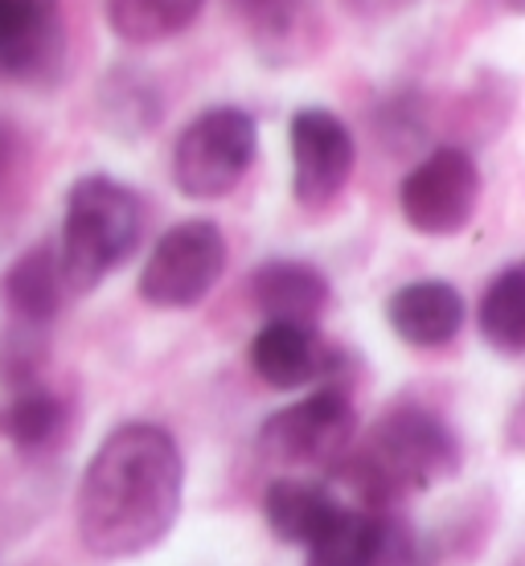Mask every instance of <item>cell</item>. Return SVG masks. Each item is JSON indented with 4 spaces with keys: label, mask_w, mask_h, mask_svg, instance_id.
Returning <instances> with one entry per match:
<instances>
[{
    "label": "cell",
    "mask_w": 525,
    "mask_h": 566,
    "mask_svg": "<svg viewBox=\"0 0 525 566\" xmlns=\"http://www.w3.org/2000/svg\"><path fill=\"white\" fill-rule=\"evenodd\" d=\"M185 460L157 423H124L99 443L78 484V538L95 558H136L169 538Z\"/></svg>",
    "instance_id": "cell-1"
},
{
    "label": "cell",
    "mask_w": 525,
    "mask_h": 566,
    "mask_svg": "<svg viewBox=\"0 0 525 566\" xmlns=\"http://www.w3.org/2000/svg\"><path fill=\"white\" fill-rule=\"evenodd\" d=\"M342 464H349L345 476L366 496L361 505L382 510L398 496L423 493L431 484L448 481L460 468V443L448 431V423H440L431 411L398 407L374 423L366 448L354 460L345 455Z\"/></svg>",
    "instance_id": "cell-2"
},
{
    "label": "cell",
    "mask_w": 525,
    "mask_h": 566,
    "mask_svg": "<svg viewBox=\"0 0 525 566\" xmlns=\"http://www.w3.org/2000/svg\"><path fill=\"white\" fill-rule=\"evenodd\" d=\"M140 230L144 210L128 185L103 177V172L78 177L66 193L62 239L54 247L62 287L74 296L99 287L115 268H124L132 259Z\"/></svg>",
    "instance_id": "cell-3"
},
{
    "label": "cell",
    "mask_w": 525,
    "mask_h": 566,
    "mask_svg": "<svg viewBox=\"0 0 525 566\" xmlns=\"http://www.w3.org/2000/svg\"><path fill=\"white\" fill-rule=\"evenodd\" d=\"M255 119L239 107H210L201 112L172 148V181L185 198L213 201L246 177L255 160Z\"/></svg>",
    "instance_id": "cell-4"
},
{
    "label": "cell",
    "mask_w": 525,
    "mask_h": 566,
    "mask_svg": "<svg viewBox=\"0 0 525 566\" xmlns=\"http://www.w3.org/2000/svg\"><path fill=\"white\" fill-rule=\"evenodd\" d=\"M357 415L345 390L325 386L263 423V452L287 468H333L354 448Z\"/></svg>",
    "instance_id": "cell-5"
},
{
    "label": "cell",
    "mask_w": 525,
    "mask_h": 566,
    "mask_svg": "<svg viewBox=\"0 0 525 566\" xmlns=\"http://www.w3.org/2000/svg\"><path fill=\"white\" fill-rule=\"evenodd\" d=\"M227 268V239L222 230L193 218L172 227L153 247V255L140 271V296L153 308H193L213 292Z\"/></svg>",
    "instance_id": "cell-6"
},
{
    "label": "cell",
    "mask_w": 525,
    "mask_h": 566,
    "mask_svg": "<svg viewBox=\"0 0 525 566\" xmlns=\"http://www.w3.org/2000/svg\"><path fill=\"white\" fill-rule=\"evenodd\" d=\"M476 201H481V172L464 148H435L402 177L398 189L402 218L431 239L469 227Z\"/></svg>",
    "instance_id": "cell-7"
},
{
    "label": "cell",
    "mask_w": 525,
    "mask_h": 566,
    "mask_svg": "<svg viewBox=\"0 0 525 566\" xmlns=\"http://www.w3.org/2000/svg\"><path fill=\"white\" fill-rule=\"evenodd\" d=\"M292 144V193L300 206H328L354 172V132L325 107H304L287 132Z\"/></svg>",
    "instance_id": "cell-8"
},
{
    "label": "cell",
    "mask_w": 525,
    "mask_h": 566,
    "mask_svg": "<svg viewBox=\"0 0 525 566\" xmlns=\"http://www.w3.org/2000/svg\"><path fill=\"white\" fill-rule=\"evenodd\" d=\"M62 54L57 0H0V78L29 83Z\"/></svg>",
    "instance_id": "cell-9"
},
{
    "label": "cell",
    "mask_w": 525,
    "mask_h": 566,
    "mask_svg": "<svg viewBox=\"0 0 525 566\" xmlns=\"http://www.w3.org/2000/svg\"><path fill=\"white\" fill-rule=\"evenodd\" d=\"M251 369L275 390H300V386L325 378L333 369V354L316 337V325H287L267 321L251 340Z\"/></svg>",
    "instance_id": "cell-10"
},
{
    "label": "cell",
    "mask_w": 525,
    "mask_h": 566,
    "mask_svg": "<svg viewBox=\"0 0 525 566\" xmlns=\"http://www.w3.org/2000/svg\"><path fill=\"white\" fill-rule=\"evenodd\" d=\"M386 321L414 349H440L464 325V300L452 283L414 280L386 300Z\"/></svg>",
    "instance_id": "cell-11"
},
{
    "label": "cell",
    "mask_w": 525,
    "mask_h": 566,
    "mask_svg": "<svg viewBox=\"0 0 525 566\" xmlns=\"http://www.w3.org/2000/svg\"><path fill=\"white\" fill-rule=\"evenodd\" d=\"M251 300L267 321H287V325H316V316L328 304V280L308 263L296 259H271L251 275Z\"/></svg>",
    "instance_id": "cell-12"
},
{
    "label": "cell",
    "mask_w": 525,
    "mask_h": 566,
    "mask_svg": "<svg viewBox=\"0 0 525 566\" xmlns=\"http://www.w3.org/2000/svg\"><path fill=\"white\" fill-rule=\"evenodd\" d=\"M390 517L366 505H342L308 542V566H382Z\"/></svg>",
    "instance_id": "cell-13"
},
{
    "label": "cell",
    "mask_w": 525,
    "mask_h": 566,
    "mask_svg": "<svg viewBox=\"0 0 525 566\" xmlns=\"http://www.w3.org/2000/svg\"><path fill=\"white\" fill-rule=\"evenodd\" d=\"M337 510H342V501L328 493L325 484L304 481V476H280L263 493V517H267L271 534L287 546H308L333 522Z\"/></svg>",
    "instance_id": "cell-14"
},
{
    "label": "cell",
    "mask_w": 525,
    "mask_h": 566,
    "mask_svg": "<svg viewBox=\"0 0 525 566\" xmlns=\"http://www.w3.org/2000/svg\"><path fill=\"white\" fill-rule=\"evenodd\" d=\"M0 292H4V308L13 316V325L42 328L45 333V325L57 316L62 296H66L62 275H57L54 247H33V251H25L13 268L4 271Z\"/></svg>",
    "instance_id": "cell-15"
},
{
    "label": "cell",
    "mask_w": 525,
    "mask_h": 566,
    "mask_svg": "<svg viewBox=\"0 0 525 566\" xmlns=\"http://www.w3.org/2000/svg\"><path fill=\"white\" fill-rule=\"evenodd\" d=\"M201 4L206 0H107V21L115 38L132 45H153L193 25Z\"/></svg>",
    "instance_id": "cell-16"
},
{
    "label": "cell",
    "mask_w": 525,
    "mask_h": 566,
    "mask_svg": "<svg viewBox=\"0 0 525 566\" xmlns=\"http://www.w3.org/2000/svg\"><path fill=\"white\" fill-rule=\"evenodd\" d=\"M62 419H66V411H62L57 395H50V390L38 382L17 386V390H9V398L0 402V436L9 439L13 448H21V452L45 448V443L62 431Z\"/></svg>",
    "instance_id": "cell-17"
},
{
    "label": "cell",
    "mask_w": 525,
    "mask_h": 566,
    "mask_svg": "<svg viewBox=\"0 0 525 566\" xmlns=\"http://www.w3.org/2000/svg\"><path fill=\"white\" fill-rule=\"evenodd\" d=\"M481 333L501 354L517 357L525 349V275L517 263L489 283L481 300Z\"/></svg>",
    "instance_id": "cell-18"
},
{
    "label": "cell",
    "mask_w": 525,
    "mask_h": 566,
    "mask_svg": "<svg viewBox=\"0 0 525 566\" xmlns=\"http://www.w3.org/2000/svg\"><path fill=\"white\" fill-rule=\"evenodd\" d=\"M357 13H390L395 4H402V0H349Z\"/></svg>",
    "instance_id": "cell-19"
}]
</instances>
